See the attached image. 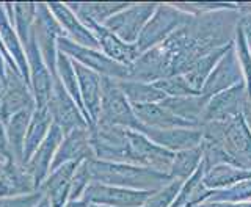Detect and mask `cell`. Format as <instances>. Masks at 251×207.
I'll use <instances>...</instances> for the list:
<instances>
[{
  "label": "cell",
  "instance_id": "cell-1",
  "mask_svg": "<svg viewBox=\"0 0 251 207\" xmlns=\"http://www.w3.org/2000/svg\"><path fill=\"white\" fill-rule=\"evenodd\" d=\"M88 170L93 182L104 185H113L130 190H146V192H159L171 179L168 174L157 173L143 166L130 163H115L88 158Z\"/></svg>",
  "mask_w": 251,
  "mask_h": 207
},
{
  "label": "cell",
  "instance_id": "cell-2",
  "mask_svg": "<svg viewBox=\"0 0 251 207\" xmlns=\"http://www.w3.org/2000/svg\"><path fill=\"white\" fill-rule=\"evenodd\" d=\"M98 124L121 127V129L140 130L141 124L135 118L130 102L126 99L118 80L102 77V99Z\"/></svg>",
  "mask_w": 251,
  "mask_h": 207
},
{
  "label": "cell",
  "instance_id": "cell-3",
  "mask_svg": "<svg viewBox=\"0 0 251 207\" xmlns=\"http://www.w3.org/2000/svg\"><path fill=\"white\" fill-rule=\"evenodd\" d=\"M58 52L65 53L74 63H78L85 68L94 71L100 77L115 78V80H127L129 77V66L120 65V63L108 58L105 53L99 49H90L73 43L66 36H61L57 43Z\"/></svg>",
  "mask_w": 251,
  "mask_h": 207
},
{
  "label": "cell",
  "instance_id": "cell-4",
  "mask_svg": "<svg viewBox=\"0 0 251 207\" xmlns=\"http://www.w3.org/2000/svg\"><path fill=\"white\" fill-rule=\"evenodd\" d=\"M33 35H35L36 46L43 55L47 68L52 73L53 78H57V58H58L57 43L61 36H65V33H63L57 19L53 18L47 3H36Z\"/></svg>",
  "mask_w": 251,
  "mask_h": 207
},
{
  "label": "cell",
  "instance_id": "cell-5",
  "mask_svg": "<svg viewBox=\"0 0 251 207\" xmlns=\"http://www.w3.org/2000/svg\"><path fill=\"white\" fill-rule=\"evenodd\" d=\"M47 110L52 116V123L60 127L63 135L75 129H91L86 123L82 110L77 107L74 99L63 88L58 77L53 80V88L49 104H47Z\"/></svg>",
  "mask_w": 251,
  "mask_h": 207
},
{
  "label": "cell",
  "instance_id": "cell-6",
  "mask_svg": "<svg viewBox=\"0 0 251 207\" xmlns=\"http://www.w3.org/2000/svg\"><path fill=\"white\" fill-rule=\"evenodd\" d=\"M155 192L146 190H130L113 185H104L99 182H91L86 187L82 200L88 204L107 206V207H143L145 203Z\"/></svg>",
  "mask_w": 251,
  "mask_h": 207
},
{
  "label": "cell",
  "instance_id": "cell-7",
  "mask_svg": "<svg viewBox=\"0 0 251 207\" xmlns=\"http://www.w3.org/2000/svg\"><path fill=\"white\" fill-rule=\"evenodd\" d=\"M155 5H129L123 11L112 16L104 27L116 35L121 41L127 44H135L137 39L145 28L148 21L152 18Z\"/></svg>",
  "mask_w": 251,
  "mask_h": 207
},
{
  "label": "cell",
  "instance_id": "cell-8",
  "mask_svg": "<svg viewBox=\"0 0 251 207\" xmlns=\"http://www.w3.org/2000/svg\"><path fill=\"white\" fill-rule=\"evenodd\" d=\"M24 51H25V55H27L30 90L35 98V105L36 108H47L55 78L49 71V68H47L41 52L38 49L35 35L31 36V39L25 46H24Z\"/></svg>",
  "mask_w": 251,
  "mask_h": 207
},
{
  "label": "cell",
  "instance_id": "cell-9",
  "mask_svg": "<svg viewBox=\"0 0 251 207\" xmlns=\"http://www.w3.org/2000/svg\"><path fill=\"white\" fill-rule=\"evenodd\" d=\"M184 19H188L182 13H177L171 6H157L152 18L148 21L145 28L137 39V49L140 53H143L152 47L162 44L167 39V35L173 28H176Z\"/></svg>",
  "mask_w": 251,
  "mask_h": 207
},
{
  "label": "cell",
  "instance_id": "cell-10",
  "mask_svg": "<svg viewBox=\"0 0 251 207\" xmlns=\"http://www.w3.org/2000/svg\"><path fill=\"white\" fill-rule=\"evenodd\" d=\"M77 18L82 21L83 26L91 31L94 38L98 39L99 51L102 53H105L107 57L112 58L113 61L120 63V65H124V66H130L132 63L141 55L135 44H127V43L121 41L120 38L113 35L112 31H108L104 26L96 24L88 18H83V16H77Z\"/></svg>",
  "mask_w": 251,
  "mask_h": 207
},
{
  "label": "cell",
  "instance_id": "cell-11",
  "mask_svg": "<svg viewBox=\"0 0 251 207\" xmlns=\"http://www.w3.org/2000/svg\"><path fill=\"white\" fill-rule=\"evenodd\" d=\"M63 137H65V135H63L60 127L52 124L44 141L39 145V148L35 151L33 155L28 158V162L24 165V168L27 170V173L35 182L36 192L39 190V187L43 185L46 178L49 176L52 163H53V157L57 154V149L60 146V143L63 141Z\"/></svg>",
  "mask_w": 251,
  "mask_h": 207
},
{
  "label": "cell",
  "instance_id": "cell-12",
  "mask_svg": "<svg viewBox=\"0 0 251 207\" xmlns=\"http://www.w3.org/2000/svg\"><path fill=\"white\" fill-rule=\"evenodd\" d=\"M28 107H36L35 98L31 94L28 83L24 80L21 73L8 68L6 91L2 101H0V121L6 124L13 115L19 113L21 110Z\"/></svg>",
  "mask_w": 251,
  "mask_h": 207
},
{
  "label": "cell",
  "instance_id": "cell-13",
  "mask_svg": "<svg viewBox=\"0 0 251 207\" xmlns=\"http://www.w3.org/2000/svg\"><path fill=\"white\" fill-rule=\"evenodd\" d=\"M74 69L78 80L82 104L86 113V121L93 129L99 121L100 113V99H102V77L94 71L85 68L78 63H74Z\"/></svg>",
  "mask_w": 251,
  "mask_h": 207
},
{
  "label": "cell",
  "instance_id": "cell-14",
  "mask_svg": "<svg viewBox=\"0 0 251 207\" xmlns=\"http://www.w3.org/2000/svg\"><path fill=\"white\" fill-rule=\"evenodd\" d=\"M36 193L27 170L14 160L0 158V198H19Z\"/></svg>",
  "mask_w": 251,
  "mask_h": 207
},
{
  "label": "cell",
  "instance_id": "cell-15",
  "mask_svg": "<svg viewBox=\"0 0 251 207\" xmlns=\"http://www.w3.org/2000/svg\"><path fill=\"white\" fill-rule=\"evenodd\" d=\"M88 158H94L91 143H90V129H75L66 133L53 157L50 171L60 166L73 162H83Z\"/></svg>",
  "mask_w": 251,
  "mask_h": 207
},
{
  "label": "cell",
  "instance_id": "cell-16",
  "mask_svg": "<svg viewBox=\"0 0 251 207\" xmlns=\"http://www.w3.org/2000/svg\"><path fill=\"white\" fill-rule=\"evenodd\" d=\"M80 163L82 162L66 163L49 173V176L46 178L43 185L38 190V192H41L44 195L49 207H65L68 204L71 181H73L74 173Z\"/></svg>",
  "mask_w": 251,
  "mask_h": 207
},
{
  "label": "cell",
  "instance_id": "cell-17",
  "mask_svg": "<svg viewBox=\"0 0 251 207\" xmlns=\"http://www.w3.org/2000/svg\"><path fill=\"white\" fill-rule=\"evenodd\" d=\"M47 5H49V10L60 24L63 33H65L68 39H71V41L78 46L90 47V49H99L98 39L83 26L82 21L75 16V13L68 6V3H47Z\"/></svg>",
  "mask_w": 251,
  "mask_h": 207
},
{
  "label": "cell",
  "instance_id": "cell-18",
  "mask_svg": "<svg viewBox=\"0 0 251 207\" xmlns=\"http://www.w3.org/2000/svg\"><path fill=\"white\" fill-rule=\"evenodd\" d=\"M0 38H2V43L5 46L8 55H10L11 60L16 63V66H18L24 80L30 86L27 55H25V51H24V46L21 43L18 33H16L14 24L11 22L10 16H8L5 10V3H0Z\"/></svg>",
  "mask_w": 251,
  "mask_h": 207
},
{
  "label": "cell",
  "instance_id": "cell-19",
  "mask_svg": "<svg viewBox=\"0 0 251 207\" xmlns=\"http://www.w3.org/2000/svg\"><path fill=\"white\" fill-rule=\"evenodd\" d=\"M155 145L165 149H190L198 145L202 133L198 130H182V129H152L141 126L140 130Z\"/></svg>",
  "mask_w": 251,
  "mask_h": 207
},
{
  "label": "cell",
  "instance_id": "cell-20",
  "mask_svg": "<svg viewBox=\"0 0 251 207\" xmlns=\"http://www.w3.org/2000/svg\"><path fill=\"white\" fill-rule=\"evenodd\" d=\"M135 118L138 123L145 127H152V129H176L182 126H193L192 123L184 121L179 116L173 115L170 110L157 104H145V105H132Z\"/></svg>",
  "mask_w": 251,
  "mask_h": 207
},
{
  "label": "cell",
  "instance_id": "cell-21",
  "mask_svg": "<svg viewBox=\"0 0 251 207\" xmlns=\"http://www.w3.org/2000/svg\"><path fill=\"white\" fill-rule=\"evenodd\" d=\"M33 111H35V107L24 108L19 113L13 115L10 118V121L5 124L8 149H10L13 160L19 165L24 163V146H25V137H27L28 124H30Z\"/></svg>",
  "mask_w": 251,
  "mask_h": 207
},
{
  "label": "cell",
  "instance_id": "cell-22",
  "mask_svg": "<svg viewBox=\"0 0 251 207\" xmlns=\"http://www.w3.org/2000/svg\"><path fill=\"white\" fill-rule=\"evenodd\" d=\"M243 90L232 88L226 93L218 94L215 99H212L204 110V118L210 121H226V119L235 118L239 115L240 102L243 101Z\"/></svg>",
  "mask_w": 251,
  "mask_h": 207
},
{
  "label": "cell",
  "instance_id": "cell-23",
  "mask_svg": "<svg viewBox=\"0 0 251 207\" xmlns=\"http://www.w3.org/2000/svg\"><path fill=\"white\" fill-rule=\"evenodd\" d=\"M52 116L47 108H36L33 115H31L27 137H25V146H24V163L25 165L28 162V158L33 155L35 151L39 148V145L44 141V138L49 133L52 127Z\"/></svg>",
  "mask_w": 251,
  "mask_h": 207
},
{
  "label": "cell",
  "instance_id": "cell-24",
  "mask_svg": "<svg viewBox=\"0 0 251 207\" xmlns=\"http://www.w3.org/2000/svg\"><path fill=\"white\" fill-rule=\"evenodd\" d=\"M121 91L130 105H145V104H157L165 99V93L155 88L152 83H143L135 80H118Z\"/></svg>",
  "mask_w": 251,
  "mask_h": 207
},
{
  "label": "cell",
  "instance_id": "cell-25",
  "mask_svg": "<svg viewBox=\"0 0 251 207\" xmlns=\"http://www.w3.org/2000/svg\"><path fill=\"white\" fill-rule=\"evenodd\" d=\"M240 77V68L239 63L235 61L234 52L231 51L227 53V57L223 58V61L220 63V66L214 71V74L209 77V80L204 86V94H214L215 91H220L229 86L232 82H235Z\"/></svg>",
  "mask_w": 251,
  "mask_h": 207
},
{
  "label": "cell",
  "instance_id": "cell-26",
  "mask_svg": "<svg viewBox=\"0 0 251 207\" xmlns=\"http://www.w3.org/2000/svg\"><path fill=\"white\" fill-rule=\"evenodd\" d=\"M57 77H58L60 83L63 85V88L68 91L69 96L73 98L74 102L77 104V107L82 110V113L86 119V113H85L82 98H80V90H78L77 74H75V69H74V61L61 52H58V58H57Z\"/></svg>",
  "mask_w": 251,
  "mask_h": 207
},
{
  "label": "cell",
  "instance_id": "cell-27",
  "mask_svg": "<svg viewBox=\"0 0 251 207\" xmlns=\"http://www.w3.org/2000/svg\"><path fill=\"white\" fill-rule=\"evenodd\" d=\"M68 6L77 16H83L104 26L112 16L127 8L129 3H68Z\"/></svg>",
  "mask_w": 251,
  "mask_h": 207
},
{
  "label": "cell",
  "instance_id": "cell-28",
  "mask_svg": "<svg viewBox=\"0 0 251 207\" xmlns=\"http://www.w3.org/2000/svg\"><path fill=\"white\" fill-rule=\"evenodd\" d=\"M14 8V28L22 46H25L33 36V24L36 3H13Z\"/></svg>",
  "mask_w": 251,
  "mask_h": 207
},
{
  "label": "cell",
  "instance_id": "cell-29",
  "mask_svg": "<svg viewBox=\"0 0 251 207\" xmlns=\"http://www.w3.org/2000/svg\"><path fill=\"white\" fill-rule=\"evenodd\" d=\"M251 178V173L247 171H240V170H234L231 166H218V168H214L207 178H204V184L209 187H218V185H229L232 182H237L242 179H248Z\"/></svg>",
  "mask_w": 251,
  "mask_h": 207
},
{
  "label": "cell",
  "instance_id": "cell-30",
  "mask_svg": "<svg viewBox=\"0 0 251 207\" xmlns=\"http://www.w3.org/2000/svg\"><path fill=\"white\" fill-rule=\"evenodd\" d=\"M201 149H187V151H180V153L175 154V160L171 165V174L173 176H179V178H187L190 174L196 165H198L200 158H201Z\"/></svg>",
  "mask_w": 251,
  "mask_h": 207
},
{
  "label": "cell",
  "instance_id": "cell-31",
  "mask_svg": "<svg viewBox=\"0 0 251 207\" xmlns=\"http://www.w3.org/2000/svg\"><path fill=\"white\" fill-rule=\"evenodd\" d=\"M91 174L88 170V163L86 160H83L80 165L77 166V170L73 176V181H71V190H69V201H75L80 200L83 196L86 187L91 184Z\"/></svg>",
  "mask_w": 251,
  "mask_h": 207
},
{
  "label": "cell",
  "instance_id": "cell-32",
  "mask_svg": "<svg viewBox=\"0 0 251 207\" xmlns=\"http://www.w3.org/2000/svg\"><path fill=\"white\" fill-rule=\"evenodd\" d=\"M44 200L41 192L19 198H0V207H35Z\"/></svg>",
  "mask_w": 251,
  "mask_h": 207
},
{
  "label": "cell",
  "instance_id": "cell-33",
  "mask_svg": "<svg viewBox=\"0 0 251 207\" xmlns=\"http://www.w3.org/2000/svg\"><path fill=\"white\" fill-rule=\"evenodd\" d=\"M8 63L0 53V101H2L3 94L6 91V83H8Z\"/></svg>",
  "mask_w": 251,
  "mask_h": 207
},
{
  "label": "cell",
  "instance_id": "cell-34",
  "mask_svg": "<svg viewBox=\"0 0 251 207\" xmlns=\"http://www.w3.org/2000/svg\"><path fill=\"white\" fill-rule=\"evenodd\" d=\"M0 155H2L5 160H13V157L10 154V149H8V140H6L5 124L2 121H0Z\"/></svg>",
  "mask_w": 251,
  "mask_h": 207
},
{
  "label": "cell",
  "instance_id": "cell-35",
  "mask_svg": "<svg viewBox=\"0 0 251 207\" xmlns=\"http://www.w3.org/2000/svg\"><path fill=\"white\" fill-rule=\"evenodd\" d=\"M35 207H47V200H46V198H44V200H43L41 203H39V204H36Z\"/></svg>",
  "mask_w": 251,
  "mask_h": 207
},
{
  "label": "cell",
  "instance_id": "cell-36",
  "mask_svg": "<svg viewBox=\"0 0 251 207\" xmlns=\"http://www.w3.org/2000/svg\"><path fill=\"white\" fill-rule=\"evenodd\" d=\"M88 207H107V206H98V204H90Z\"/></svg>",
  "mask_w": 251,
  "mask_h": 207
},
{
  "label": "cell",
  "instance_id": "cell-37",
  "mask_svg": "<svg viewBox=\"0 0 251 207\" xmlns=\"http://www.w3.org/2000/svg\"><path fill=\"white\" fill-rule=\"evenodd\" d=\"M250 44H251V35H250Z\"/></svg>",
  "mask_w": 251,
  "mask_h": 207
},
{
  "label": "cell",
  "instance_id": "cell-38",
  "mask_svg": "<svg viewBox=\"0 0 251 207\" xmlns=\"http://www.w3.org/2000/svg\"><path fill=\"white\" fill-rule=\"evenodd\" d=\"M0 158H3V157H2V155H0Z\"/></svg>",
  "mask_w": 251,
  "mask_h": 207
},
{
  "label": "cell",
  "instance_id": "cell-39",
  "mask_svg": "<svg viewBox=\"0 0 251 207\" xmlns=\"http://www.w3.org/2000/svg\"><path fill=\"white\" fill-rule=\"evenodd\" d=\"M47 207H49V204H47Z\"/></svg>",
  "mask_w": 251,
  "mask_h": 207
}]
</instances>
